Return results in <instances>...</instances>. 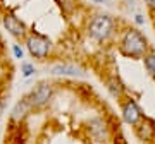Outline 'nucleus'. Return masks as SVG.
Segmentation results:
<instances>
[{"instance_id":"obj_2","label":"nucleus","mask_w":155,"mask_h":144,"mask_svg":"<svg viewBox=\"0 0 155 144\" xmlns=\"http://www.w3.org/2000/svg\"><path fill=\"white\" fill-rule=\"evenodd\" d=\"M117 33V21L110 14H95L86 22V34L97 43H107Z\"/></svg>"},{"instance_id":"obj_12","label":"nucleus","mask_w":155,"mask_h":144,"mask_svg":"<svg viewBox=\"0 0 155 144\" xmlns=\"http://www.w3.org/2000/svg\"><path fill=\"white\" fill-rule=\"evenodd\" d=\"M141 60H143V64H145V69L148 72V76L155 79V52H148Z\"/></svg>"},{"instance_id":"obj_6","label":"nucleus","mask_w":155,"mask_h":144,"mask_svg":"<svg viewBox=\"0 0 155 144\" xmlns=\"http://www.w3.org/2000/svg\"><path fill=\"white\" fill-rule=\"evenodd\" d=\"M0 21H2L5 31L11 34V36H14L16 39H24L26 38L28 28H26V24H24L14 12H9V11L4 12V14L0 16Z\"/></svg>"},{"instance_id":"obj_16","label":"nucleus","mask_w":155,"mask_h":144,"mask_svg":"<svg viewBox=\"0 0 155 144\" xmlns=\"http://www.w3.org/2000/svg\"><path fill=\"white\" fill-rule=\"evenodd\" d=\"M134 21H136V24H140V26H141V24H145V19H143V16H140V14H138L136 17H134Z\"/></svg>"},{"instance_id":"obj_14","label":"nucleus","mask_w":155,"mask_h":144,"mask_svg":"<svg viewBox=\"0 0 155 144\" xmlns=\"http://www.w3.org/2000/svg\"><path fill=\"white\" fill-rule=\"evenodd\" d=\"M12 53H14V58H17V60L24 58V50H22L21 45H17V43L12 45Z\"/></svg>"},{"instance_id":"obj_7","label":"nucleus","mask_w":155,"mask_h":144,"mask_svg":"<svg viewBox=\"0 0 155 144\" xmlns=\"http://www.w3.org/2000/svg\"><path fill=\"white\" fill-rule=\"evenodd\" d=\"M121 115H122V120L131 127H136L145 118L140 105L133 98H122L121 100Z\"/></svg>"},{"instance_id":"obj_17","label":"nucleus","mask_w":155,"mask_h":144,"mask_svg":"<svg viewBox=\"0 0 155 144\" xmlns=\"http://www.w3.org/2000/svg\"><path fill=\"white\" fill-rule=\"evenodd\" d=\"M90 2H93V4H104L105 0H90Z\"/></svg>"},{"instance_id":"obj_3","label":"nucleus","mask_w":155,"mask_h":144,"mask_svg":"<svg viewBox=\"0 0 155 144\" xmlns=\"http://www.w3.org/2000/svg\"><path fill=\"white\" fill-rule=\"evenodd\" d=\"M24 45H26V50L33 58L43 62L47 58L52 57L54 52V43L48 36L38 33V31H28L26 38H24Z\"/></svg>"},{"instance_id":"obj_9","label":"nucleus","mask_w":155,"mask_h":144,"mask_svg":"<svg viewBox=\"0 0 155 144\" xmlns=\"http://www.w3.org/2000/svg\"><path fill=\"white\" fill-rule=\"evenodd\" d=\"M105 86L112 98L121 101L126 96V86H124V83L121 81V77L117 74H110L109 77H105Z\"/></svg>"},{"instance_id":"obj_5","label":"nucleus","mask_w":155,"mask_h":144,"mask_svg":"<svg viewBox=\"0 0 155 144\" xmlns=\"http://www.w3.org/2000/svg\"><path fill=\"white\" fill-rule=\"evenodd\" d=\"M86 129H88L90 137L93 139L95 142H107L110 139V125H109L105 117L102 115L91 117L86 122Z\"/></svg>"},{"instance_id":"obj_8","label":"nucleus","mask_w":155,"mask_h":144,"mask_svg":"<svg viewBox=\"0 0 155 144\" xmlns=\"http://www.w3.org/2000/svg\"><path fill=\"white\" fill-rule=\"evenodd\" d=\"M48 72L52 76H61V77H84L86 74L83 69H79L74 64H66V62H57L48 67Z\"/></svg>"},{"instance_id":"obj_13","label":"nucleus","mask_w":155,"mask_h":144,"mask_svg":"<svg viewBox=\"0 0 155 144\" xmlns=\"http://www.w3.org/2000/svg\"><path fill=\"white\" fill-rule=\"evenodd\" d=\"M21 72L24 77H31L35 72H36V69H35L33 64H29V62H22L21 64Z\"/></svg>"},{"instance_id":"obj_10","label":"nucleus","mask_w":155,"mask_h":144,"mask_svg":"<svg viewBox=\"0 0 155 144\" xmlns=\"http://www.w3.org/2000/svg\"><path fill=\"white\" fill-rule=\"evenodd\" d=\"M31 111H33L31 103L28 101L26 96H22L21 100L14 105V108H12V111H11V122H16V124L24 122V118H26Z\"/></svg>"},{"instance_id":"obj_11","label":"nucleus","mask_w":155,"mask_h":144,"mask_svg":"<svg viewBox=\"0 0 155 144\" xmlns=\"http://www.w3.org/2000/svg\"><path fill=\"white\" fill-rule=\"evenodd\" d=\"M134 132H136V136H138L141 141H152V139L155 137V124L150 120V118H147L145 117L143 120L134 127Z\"/></svg>"},{"instance_id":"obj_15","label":"nucleus","mask_w":155,"mask_h":144,"mask_svg":"<svg viewBox=\"0 0 155 144\" xmlns=\"http://www.w3.org/2000/svg\"><path fill=\"white\" fill-rule=\"evenodd\" d=\"M145 4H147L150 12H155V0H145Z\"/></svg>"},{"instance_id":"obj_4","label":"nucleus","mask_w":155,"mask_h":144,"mask_svg":"<svg viewBox=\"0 0 155 144\" xmlns=\"http://www.w3.org/2000/svg\"><path fill=\"white\" fill-rule=\"evenodd\" d=\"M54 93H55L54 84L48 83V81H40V83L26 94V98H28V101L31 103L33 110H41V108H45V106L50 103V100L54 98Z\"/></svg>"},{"instance_id":"obj_1","label":"nucleus","mask_w":155,"mask_h":144,"mask_svg":"<svg viewBox=\"0 0 155 144\" xmlns=\"http://www.w3.org/2000/svg\"><path fill=\"white\" fill-rule=\"evenodd\" d=\"M117 50L122 57H127V58H143L150 52V45L147 36L140 29L126 28L121 33Z\"/></svg>"}]
</instances>
